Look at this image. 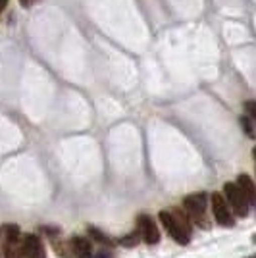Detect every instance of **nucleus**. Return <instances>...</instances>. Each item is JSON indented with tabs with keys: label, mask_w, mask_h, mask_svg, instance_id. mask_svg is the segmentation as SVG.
<instances>
[{
	"label": "nucleus",
	"mask_w": 256,
	"mask_h": 258,
	"mask_svg": "<svg viewBox=\"0 0 256 258\" xmlns=\"http://www.w3.org/2000/svg\"><path fill=\"white\" fill-rule=\"evenodd\" d=\"M162 226L168 229V233L173 237V241H177L179 245H187L191 241V224H189V218L183 214V212H164L160 214Z\"/></svg>",
	"instance_id": "nucleus-1"
},
{
	"label": "nucleus",
	"mask_w": 256,
	"mask_h": 258,
	"mask_svg": "<svg viewBox=\"0 0 256 258\" xmlns=\"http://www.w3.org/2000/svg\"><path fill=\"white\" fill-rule=\"evenodd\" d=\"M183 206H185V212L189 214V220L195 222L199 227L203 229H208L210 224H208V218H206V195L204 193H197V195H189L185 201H183Z\"/></svg>",
	"instance_id": "nucleus-2"
},
{
	"label": "nucleus",
	"mask_w": 256,
	"mask_h": 258,
	"mask_svg": "<svg viewBox=\"0 0 256 258\" xmlns=\"http://www.w3.org/2000/svg\"><path fill=\"white\" fill-rule=\"evenodd\" d=\"M225 199H227V205L233 208V212L241 218H245L248 214V201L245 199V195L241 193V189L237 187V183H225L224 185Z\"/></svg>",
	"instance_id": "nucleus-3"
},
{
	"label": "nucleus",
	"mask_w": 256,
	"mask_h": 258,
	"mask_svg": "<svg viewBox=\"0 0 256 258\" xmlns=\"http://www.w3.org/2000/svg\"><path fill=\"white\" fill-rule=\"evenodd\" d=\"M210 201H212V212H214L216 222H218V224H222V226H227V227L233 226L235 224L233 216H231L229 205L225 203L224 197H222L220 193H214L212 197H210Z\"/></svg>",
	"instance_id": "nucleus-4"
},
{
	"label": "nucleus",
	"mask_w": 256,
	"mask_h": 258,
	"mask_svg": "<svg viewBox=\"0 0 256 258\" xmlns=\"http://www.w3.org/2000/svg\"><path fill=\"white\" fill-rule=\"evenodd\" d=\"M139 235L147 245H156L160 241V231L150 216H139Z\"/></svg>",
	"instance_id": "nucleus-5"
},
{
	"label": "nucleus",
	"mask_w": 256,
	"mask_h": 258,
	"mask_svg": "<svg viewBox=\"0 0 256 258\" xmlns=\"http://www.w3.org/2000/svg\"><path fill=\"white\" fill-rule=\"evenodd\" d=\"M22 254L25 258H44V248L41 245V239L35 235H25L22 239Z\"/></svg>",
	"instance_id": "nucleus-6"
},
{
	"label": "nucleus",
	"mask_w": 256,
	"mask_h": 258,
	"mask_svg": "<svg viewBox=\"0 0 256 258\" xmlns=\"http://www.w3.org/2000/svg\"><path fill=\"white\" fill-rule=\"evenodd\" d=\"M237 187L241 189V193L245 195V199L248 201V205H254V201H256L254 183H252V179H250L246 173H241V175L237 177Z\"/></svg>",
	"instance_id": "nucleus-7"
},
{
	"label": "nucleus",
	"mask_w": 256,
	"mask_h": 258,
	"mask_svg": "<svg viewBox=\"0 0 256 258\" xmlns=\"http://www.w3.org/2000/svg\"><path fill=\"white\" fill-rule=\"evenodd\" d=\"M72 248H74L75 258H93L91 243L87 239H83V237H74L72 239Z\"/></svg>",
	"instance_id": "nucleus-8"
},
{
	"label": "nucleus",
	"mask_w": 256,
	"mask_h": 258,
	"mask_svg": "<svg viewBox=\"0 0 256 258\" xmlns=\"http://www.w3.org/2000/svg\"><path fill=\"white\" fill-rule=\"evenodd\" d=\"M4 237H6V243H14V245H18V241H20V227L18 226H6L4 227Z\"/></svg>",
	"instance_id": "nucleus-9"
},
{
	"label": "nucleus",
	"mask_w": 256,
	"mask_h": 258,
	"mask_svg": "<svg viewBox=\"0 0 256 258\" xmlns=\"http://www.w3.org/2000/svg\"><path fill=\"white\" fill-rule=\"evenodd\" d=\"M89 235L93 237L95 241H98V243L106 245V247H112V245H114V241H112V239H108L106 233H102V231H100V229H96V227H89Z\"/></svg>",
	"instance_id": "nucleus-10"
},
{
	"label": "nucleus",
	"mask_w": 256,
	"mask_h": 258,
	"mask_svg": "<svg viewBox=\"0 0 256 258\" xmlns=\"http://www.w3.org/2000/svg\"><path fill=\"white\" fill-rule=\"evenodd\" d=\"M141 241V235L139 231H135V233H129V235H125L121 241H119V245H123V247H137Z\"/></svg>",
	"instance_id": "nucleus-11"
},
{
	"label": "nucleus",
	"mask_w": 256,
	"mask_h": 258,
	"mask_svg": "<svg viewBox=\"0 0 256 258\" xmlns=\"http://www.w3.org/2000/svg\"><path fill=\"white\" fill-rule=\"evenodd\" d=\"M4 258H22V250L14 243H6L4 245Z\"/></svg>",
	"instance_id": "nucleus-12"
},
{
	"label": "nucleus",
	"mask_w": 256,
	"mask_h": 258,
	"mask_svg": "<svg viewBox=\"0 0 256 258\" xmlns=\"http://www.w3.org/2000/svg\"><path fill=\"white\" fill-rule=\"evenodd\" d=\"M241 125H243L246 135L252 139V137H254V131H252V119L248 118V116H243V118H241Z\"/></svg>",
	"instance_id": "nucleus-13"
},
{
	"label": "nucleus",
	"mask_w": 256,
	"mask_h": 258,
	"mask_svg": "<svg viewBox=\"0 0 256 258\" xmlns=\"http://www.w3.org/2000/svg\"><path fill=\"white\" fill-rule=\"evenodd\" d=\"M245 108H246V116L250 119H254L256 118V102L254 100H248L245 104Z\"/></svg>",
	"instance_id": "nucleus-14"
},
{
	"label": "nucleus",
	"mask_w": 256,
	"mask_h": 258,
	"mask_svg": "<svg viewBox=\"0 0 256 258\" xmlns=\"http://www.w3.org/2000/svg\"><path fill=\"white\" fill-rule=\"evenodd\" d=\"M95 258H112V252L106 250V248H102V250H98V252H96Z\"/></svg>",
	"instance_id": "nucleus-15"
},
{
	"label": "nucleus",
	"mask_w": 256,
	"mask_h": 258,
	"mask_svg": "<svg viewBox=\"0 0 256 258\" xmlns=\"http://www.w3.org/2000/svg\"><path fill=\"white\" fill-rule=\"evenodd\" d=\"M37 0H20V4H22L23 8H29V6H33Z\"/></svg>",
	"instance_id": "nucleus-16"
},
{
	"label": "nucleus",
	"mask_w": 256,
	"mask_h": 258,
	"mask_svg": "<svg viewBox=\"0 0 256 258\" xmlns=\"http://www.w3.org/2000/svg\"><path fill=\"white\" fill-rule=\"evenodd\" d=\"M6 4H8V0H0V12L6 8Z\"/></svg>",
	"instance_id": "nucleus-17"
}]
</instances>
